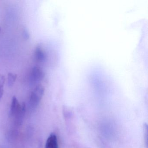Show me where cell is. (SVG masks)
Listing matches in <instances>:
<instances>
[{
	"instance_id": "cell-1",
	"label": "cell",
	"mask_w": 148,
	"mask_h": 148,
	"mask_svg": "<svg viewBox=\"0 0 148 148\" xmlns=\"http://www.w3.org/2000/svg\"><path fill=\"white\" fill-rule=\"evenodd\" d=\"M45 93V88L41 85L37 86L33 91L30 98V104L33 108L38 106Z\"/></svg>"
},
{
	"instance_id": "cell-2",
	"label": "cell",
	"mask_w": 148,
	"mask_h": 148,
	"mask_svg": "<svg viewBox=\"0 0 148 148\" xmlns=\"http://www.w3.org/2000/svg\"><path fill=\"white\" fill-rule=\"evenodd\" d=\"M45 73L43 70L38 66H35L32 69L30 74V81L32 83L41 82L45 77Z\"/></svg>"
},
{
	"instance_id": "cell-3",
	"label": "cell",
	"mask_w": 148,
	"mask_h": 148,
	"mask_svg": "<svg viewBox=\"0 0 148 148\" xmlns=\"http://www.w3.org/2000/svg\"><path fill=\"white\" fill-rule=\"evenodd\" d=\"M45 148H59L58 138L55 133L50 134L47 140Z\"/></svg>"
},
{
	"instance_id": "cell-4",
	"label": "cell",
	"mask_w": 148,
	"mask_h": 148,
	"mask_svg": "<svg viewBox=\"0 0 148 148\" xmlns=\"http://www.w3.org/2000/svg\"><path fill=\"white\" fill-rule=\"evenodd\" d=\"M21 105L19 103L17 98L13 97L11 104L10 110V116L11 117L15 116L18 114Z\"/></svg>"
},
{
	"instance_id": "cell-5",
	"label": "cell",
	"mask_w": 148,
	"mask_h": 148,
	"mask_svg": "<svg viewBox=\"0 0 148 148\" xmlns=\"http://www.w3.org/2000/svg\"><path fill=\"white\" fill-rule=\"evenodd\" d=\"M34 56L38 62H43L45 60V53L40 47H38L35 49Z\"/></svg>"
},
{
	"instance_id": "cell-6",
	"label": "cell",
	"mask_w": 148,
	"mask_h": 148,
	"mask_svg": "<svg viewBox=\"0 0 148 148\" xmlns=\"http://www.w3.org/2000/svg\"><path fill=\"white\" fill-rule=\"evenodd\" d=\"M17 76L16 74L13 73H9L8 77V86H12L13 85L17 79Z\"/></svg>"
},
{
	"instance_id": "cell-7",
	"label": "cell",
	"mask_w": 148,
	"mask_h": 148,
	"mask_svg": "<svg viewBox=\"0 0 148 148\" xmlns=\"http://www.w3.org/2000/svg\"><path fill=\"white\" fill-rule=\"evenodd\" d=\"M5 81V76L2 74H0V100L2 98L4 94V87Z\"/></svg>"
},
{
	"instance_id": "cell-8",
	"label": "cell",
	"mask_w": 148,
	"mask_h": 148,
	"mask_svg": "<svg viewBox=\"0 0 148 148\" xmlns=\"http://www.w3.org/2000/svg\"><path fill=\"white\" fill-rule=\"evenodd\" d=\"M144 132L145 140L146 141V145H148V125L147 124H144Z\"/></svg>"
},
{
	"instance_id": "cell-9",
	"label": "cell",
	"mask_w": 148,
	"mask_h": 148,
	"mask_svg": "<svg viewBox=\"0 0 148 148\" xmlns=\"http://www.w3.org/2000/svg\"><path fill=\"white\" fill-rule=\"evenodd\" d=\"M1 28L0 27V32H1Z\"/></svg>"
}]
</instances>
